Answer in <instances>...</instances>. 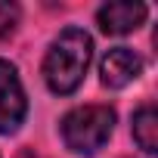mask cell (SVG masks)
<instances>
[{"instance_id": "obj_1", "label": "cell", "mask_w": 158, "mask_h": 158, "mask_svg": "<svg viewBox=\"0 0 158 158\" xmlns=\"http://www.w3.org/2000/svg\"><path fill=\"white\" fill-rule=\"evenodd\" d=\"M93 59V37L84 28H65L44 56V81L56 96H68L81 87Z\"/></svg>"}, {"instance_id": "obj_5", "label": "cell", "mask_w": 158, "mask_h": 158, "mask_svg": "<svg viewBox=\"0 0 158 158\" xmlns=\"http://www.w3.org/2000/svg\"><path fill=\"white\" fill-rule=\"evenodd\" d=\"M146 3H130V0H115V3L99 6L96 22L106 34H130L146 22Z\"/></svg>"}, {"instance_id": "obj_2", "label": "cell", "mask_w": 158, "mask_h": 158, "mask_svg": "<svg viewBox=\"0 0 158 158\" xmlns=\"http://www.w3.org/2000/svg\"><path fill=\"white\" fill-rule=\"evenodd\" d=\"M59 130L65 149L77 155H96L115 130V112L109 106H77L62 118Z\"/></svg>"}, {"instance_id": "obj_3", "label": "cell", "mask_w": 158, "mask_h": 158, "mask_svg": "<svg viewBox=\"0 0 158 158\" xmlns=\"http://www.w3.org/2000/svg\"><path fill=\"white\" fill-rule=\"evenodd\" d=\"M28 115V99L16 65L0 59V133H16Z\"/></svg>"}, {"instance_id": "obj_7", "label": "cell", "mask_w": 158, "mask_h": 158, "mask_svg": "<svg viewBox=\"0 0 158 158\" xmlns=\"http://www.w3.org/2000/svg\"><path fill=\"white\" fill-rule=\"evenodd\" d=\"M16 25H19V6L0 0V40H6L16 31Z\"/></svg>"}, {"instance_id": "obj_4", "label": "cell", "mask_w": 158, "mask_h": 158, "mask_svg": "<svg viewBox=\"0 0 158 158\" xmlns=\"http://www.w3.org/2000/svg\"><path fill=\"white\" fill-rule=\"evenodd\" d=\"M143 74V59L130 50V47H115L99 59V81L112 90L127 87L130 81Z\"/></svg>"}, {"instance_id": "obj_6", "label": "cell", "mask_w": 158, "mask_h": 158, "mask_svg": "<svg viewBox=\"0 0 158 158\" xmlns=\"http://www.w3.org/2000/svg\"><path fill=\"white\" fill-rule=\"evenodd\" d=\"M130 130H133L136 146L146 155H155L158 152V112H155L152 102H146V106H139L133 112V127Z\"/></svg>"}]
</instances>
